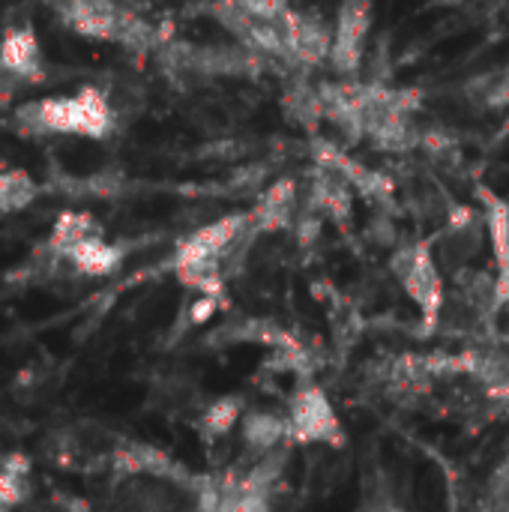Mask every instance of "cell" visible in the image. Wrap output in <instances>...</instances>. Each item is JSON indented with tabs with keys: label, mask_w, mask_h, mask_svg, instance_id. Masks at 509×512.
Returning <instances> with one entry per match:
<instances>
[{
	"label": "cell",
	"mask_w": 509,
	"mask_h": 512,
	"mask_svg": "<svg viewBox=\"0 0 509 512\" xmlns=\"http://www.w3.org/2000/svg\"><path fill=\"white\" fill-rule=\"evenodd\" d=\"M237 3L258 21H279L288 12L285 0H237Z\"/></svg>",
	"instance_id": "13"
},
{
	"label": "cell",
	"mask_w": 509,
	"mask_h": 512,
	"mask_svg": "<svg viewBox=\"0 0 509 512\" xmlns=\"http://www.w3.org/2000/svg\"><path fill=\"white\" fill-rule=\"evenodd\" d=\"M288 444H327L345 447V429L330 396L318 384H306L288 405Z\"/></svg>",
	"instance_id": "2"
},
{
	"label": "cell",
	"mask_w": 509,
	"mask_h": 512,
	"mask_svg": "<svg viewBox=\"0 0 509 512\" xmlns=\"http://www.w3.org/2000/svg\"><path fill=\"white\" fill-rule=\"evenodd\" d=\"M243 414H246V405H243L240 396H222V399H216V402H210L204 408V414L198 420V432H201L204 441H219L231 429L240 426Z\"/></svg>",
	"instance_id": "11"
},
{
	"label": "cell",
	"mask_w": 509,
	"mask_h": 512,
	"mask_svg": "<svg viewBox=\"0 0 509 512\" xmlns=\"http://www.w3.org/2000/svg\"><path fill=\"white\" fill-rule=\"evenodd\" d=\"M369 3L366 0H345L336 18V30H333V63L342 69H357L360 57H363V39L369 33Z\"/></svg>",
	"instance_id": "5"
},
{
	"label": "cell",
	"mask_w": 509,
	"mask_h": 512,
	"mask_svg": "<svg viewBox=\"0 0 509 512\" xmlns=\"http://www.w3.org/2000/svg\"><path fill=\"white\" fill-rule=\"evenodd\" d=\"M393 273L405 294L417 303L426 324H435L444 309V279L429 246H408L393 258Z\"/></svg>",
	"instance_id": "3"
},
{
	"label": "cell",
	"mask_w": 509,
	"mask_h": 512,
	"mask_svg": "<svg viewBox=\"0 0 509 512\" xmlns=\"http://www.w3.org/2000/svg\"><path fill=\"white\" fill-rule=\"evenodd\" d=\"M0 512H9V510H0Z\"/></svg>",
	"instance_id": "14"
},
{
	"label": "cell",
	"mask_w": 509,
	"mask_h": 512,
	"mask_svg": "<svg viewBox=\"0 0 509 512\" xmlns=\"http://www.w3.org/2000/svg\"><path fill=\"white\" fill-rule=\"evenodd\" d=\"M30 456L9 453L0 462V510H15L30 498Z\"/></svg>",
	"instance_id": "10"
},
{
	"label": "cell",
	"mask_w": 509,
	"mask_h": 512,
	"mask_svg": "<svg viewBox=\"0 0 509 512\" xmlns=\"http://www.w3.org/2000/svg\"><path fill=\"white\" fill-rule=\"evenodd\" d=\"M0 72L15 84H39L45 75V54L36 27L24 18L3 30L0 36Z\"/></svg>",
	"instance_id": "4"
},
{
	"label": "cell",
	"mask_w": 509,
	"mask_h": 512,
	"mask_svg": "<svg viewBox=\"0 0 509 512\" xmlns=\"http://www.w3.org/2000/svg\"><path fill=\"white\" fill-rule=\"evenodd\" d=\"M39 183L24 168H6L0 171V216L21 213L39 198Z\"/></svg>",
	"instance_id": "12"
},
{
	"label": "cell",
	"mask_w": 509,
	"mask_h": 512,
	"mask_svg": "<svg viewBox=\"0 0 509 512\" xmlns=\"http://www.w3.org/2000/svg\"><path fill=\"white\" fill-rule=\"evenodd\" d=\"M12 129L21 138H87L108 141L117 132V111L108 93L96 84H84L69 96L27 99L12 114Z\"/></svg>",
	"instance_id": "1"
},
{
	"label": "cell",
	"mask_w": 509,
	"mask_h": 512,
	"mask_svg": "<svg viewBox=\"0 0 509 512\" xmlns=\"http://www.w3.org/2000/svg\"><path fill=\"white\" fill-rule=\"evenodd\" d=\"M243 441L255 453H273L282 441H288V417L273 411H246L240 420Z\"/></svg>",
	"instance_id": "8"
},
{
	"label": "cell",
	"mask_w": 509,
	"mask_h": 512,
	"mask_svg": "<svg viewBox=\"0 0 509 512\" xmlns=\"http://www.w3.org/2000/svg\"><path fill=\"white\" fill-rule=\"evenodd\" d=\"M126 258V249L120 243H108L102 234L99 237H90V240H81L78 246L66 249L60 261H66L75 273L81 276H90V279H102V276H111L120 270Z\"/></svg>",
	"instance_id": "6"
},
{
	"label": "cell",
	"mask_w": 509,
	"mask_h": 512,
	"mask_svg": "<svg viewBox=\"0 0 509 512\" xmlns=\"http://www.w3.org/2000/svg\"><path fill=\"white\" fill-rule=\"evenodd\" d=\"M114 468L123 471V474L174 477V468H177V465H174L162 450H156V447H150V444L132 441V444H123V447L114 450Z\"/></svg>",
	"instance_id": "9"
},
{
	"label": "cell",
	"mask_w": 509,
	"mask_h": 512,
	"mask_svg": "<svg viewBox=\"0 0 509 512\" xmlns=\"http://www.w3.org/2000/svg\"><path fill=\"white\" fill-rule=\"evenodd\" d=\"M99 234H102V225L87 210H63L54 219V225H51V234L45 240V249L60 261L66 249L78 246L81 240L99 237Z\"/></svg>",
	"instance_id": "7"
}]
</instances>
